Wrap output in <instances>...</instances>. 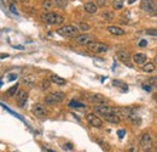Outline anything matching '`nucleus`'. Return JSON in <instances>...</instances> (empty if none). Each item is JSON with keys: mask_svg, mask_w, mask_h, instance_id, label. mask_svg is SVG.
Returning a JSON list of instances; mask_svg holds the SVG:
<instances>
[{"mask_svg": "<svg viewBox=\"0 0 157 152\" xmlns=\"http://www.w3.org/2000/svg\"><path fill=\"white\" fill-rule=\"evenodd\" d=\"M41 19L45 23L51 24V26H58V24H62L64 22V17L59 13H56V12H47V13L41 16Z\"/></svg>", "mask_w": 157, "mask_h": 152, "instance_id": "obj_1", "label": "nucleus"}, {"mask_svg": "<svg viewBox=\"0 0 157 152\" xmlns=\"http://www.w3.org/2000/svg\"><path fill=\"white\" fill-rule=\"evenodd\" d=\"M57 33L61 37L74 38V37H78V28H76L75 26H72V24H67V26H63V27L58 28L57 29Z\"/></svg>", "mask_w": 157, "mask_h": 152, "instance_id": "obj_2", "label": "nucleus"}, {"mask_svg": "<svg viewBox=\"0 0 157 152\" xmlns=\"http://www.w3.org/2000/svg\"><path fill=\"white\" fill-rule=\"evenodd\" d=\"M86 48H87L91 52H94V54H105V52L109 50L108 44L102 43V41H95V40H93L92 43H89Z\"/></svg>", "mask_w": 157, "mask_h": 152, "instance_id": "obj_3", "label": "nucleus"}, {"mask_svg": "<svg viewBox=\"0 0 157 152\" xmlns=\"http://www.w3.org/2000/svg\"><path fill=\"white\" fill-rule=\"evenodd\" d=\"M64 97H65L64 93L55 91V93H52V94H50V95H47L45 97V104H47V105H56V104L62 102L64 100Z\"/></svg>", "mask_w": 157, "mask_h": 152, "instance_id": "obj_4", "label": "nucleus"}, {"mask_svg": "<svg viewBox=\"0 0 157 152\" xmlns=\"http://www.w3.org/2000/svg\"><path fill=\"white\" fill-rule=\"evenodd\" d=\"M140 9L149 13V15H155L157 10V5L154 0H142L140 2Z\"/></svg>", "mask_w": 157, "mask_h": 152, "instance_id": "obj_5", "label": "nucleus"}, {"mask_svg": "<svg viewBox=\"0 0 157 152\" xmlns=\"http://www.w3.org/2000/svg\"><path fill=\"white\" fill-rule=\"evenodd\" d=\"M32 113H33L35 117H38V118H45V117H47V110H46V107H45L44 105H41V104H35V105H33V107H32Z\"/></svg>", "mask_w": 157, "mask_h": 152, "instance_id": "obj_6", "label": "nucleus"}, {"mask_svg": "<svg viewBox=\"0 0 157 152\" xmlns=\"http://www.w3.org/2000/svg\"><path fill=\"white\" fill-rule=\"evenodd\" d=\"M86 121H87L88 124H89L91 127H93V128H102V127H103V121H102L99 117H97L94 113H88V115L86 116Z\"/></svg>", "mask_w": 157, "mask_h": 152, "instance_id": "obj_7", "label": "nucleus"}, {"mask_svg": "<svg viewBox=\"0 0 157 152\" xmlns=\"http://www.w3.org/2000/svg\"><path fill=\"white\" fill-rule=\"evenodd\" d=\"M151 145H152V138L149 133H144L142 136H140V146L142 149L145 151V150H149L151 149Z\"/></svg>", "mask_w": 157, "mask_h": 152, "instance_id": "obj_8", "label": "nucleus"}, {"mask_svg": "<svg viewBox=\"0 0 157 152\" xmlns=\"http://www.w3.org/2000/svg\"><path fill=\"white\" fill-rule=\"evenodd\" d=\"M94 112L98 113L100 117H104V116H106V115H109V113H111V112H115V108L109 107V106H106V105H97V106L94 107Z\"/></svg>", "mask_w": 157, "mask_h": 152, "instance_id": "obj_9", "label": "nucleus"}, {"mask_svg": "<svg viewBox=\"0 0 157 152\" xmlns=\"http://www.w3.org/2000/svg\"><path fill=\"white\" fill-rule=\"evenodd\" d=\"M88 100L91 102H93V104H97V105H105V104H108V99L104 95H102V94H92V95H89Z\"/></svg>", "mask_w": 157, "mask_h": 152, "instance_id": "obj_10", "label": "nucleus"}, {"mask_svg": "<svg viewBox=\"0 0 157 152\" xmlns=\"http://www.w3.org/2000/svg\"><path fill=\"white\" fill-rule=\"evenodd\" d=\"M93 39L94 38L92 35H89V34H80L78 37H75V41L80 45H85V46H87L89 43H92Z\"/></svg>", "mask_w": 157, "mask_h": 152, "instance_id": "obj_11", "label": "nucleus"}, {"mask_svg": "<svg viewBox=\"0 0 157 152\" xmlns=\"http://www.w3.org/2000/svg\"><path fill=\"white\" fill-rule=\"evenodd\" d=\"M27 100H28V94H27V91L19 90V91L17 93V95H16V101H17V104H18L21 107H23V106L27 104Z\"/></svg>", "mask_w": 157, "mask_h": 152, "instance_id": "obj_12", "label": "nucleus"}, {"mask_svg": "<svg viewBox=\"0 0 157 152\" xmlns=\"http://www.w3.org/2000/svg\"><path fill=\"white\" fill-rule=\"evenodd\" d=\"M116 56H117V58L122 63H128V61L131 60V54L127 50H120V51H117Z\"/></svg>", "mask_w": 157, "mask_h": 152, "instance_id": "obj_13", "label": "nucleus"}, {"mask_svg": "<svg viewBox=\"0 0 157 152\" xmlns=\"http://www.w3.org/2000/svg\"><path fill=\"white\" fill-rule=\"evenodd\" d=\"M146 55L145 54H142V52H138L135 55H133V61L135 65H139V66H143L146 63Z\"/></svg>", "mask_w": 157, "mask_h": 152, "instance_id": "obj_14", "label": "nucleus"}, {"mask_svg": "<svg viewBox=\"0 0 157 152\" xmlns=\"http://www.w3.org/2000/svg\"><path fill=\"white\" fill-rule=\"evenodd\" d=\"M83 9H85V11L88 12V13H97V12H98V5H97L95 2H92V1L86 2L85 6H83Z\"/></svg>", "mask_w": 157, "mask_h": 152, "instance_id": "obj_15", "label": "nucleus"}, {"mask_svg": "<svg viewBox=\"0 0 157 152\" xmlns=\"http://www.w3.org/2000/svg\"><path fill=\"white\" fill-rule=\"evenodd\" d=\"M106 29H108V32H109L110 34H112V35H123V34H125V30H123L122 28L117 27V26H109Z\"/></svg>", "mask_w": 157, "mask_h": 152, "instance_id": "obj_16", "label": "nucleus"}, {"mask_svg": "<svg viewBox=\"0 0 157 152\" xmlns=\"http://www.w3.org/2000/svg\"><path fill=\"white\" fill-rule=\"evenodd\" d=\"M114 87H117L120 90H122L123 93H127L128 91V85L125 83V82H122V80H119V79H114L112 80V83H111Z\"/></svg>", "mask_w": 157, "mask_h": 152, "instance_id": "obj_17", "label": "nucleus"}, {"mask_svg": "<svg viewBox=\"0 0 157 152\" xmlns=\"http://www.w3.org/2000/svg\"><path fill=\"white\" fill-rule=\"evenodd\" d=\"M50 80H51L52 83L57 84V85H65V83H67V80H65L64 78H62V77H59V76H57V74H52Z\"/></svg>", "mask_w": 157, "mask_h": 152, "instance_id": "obj_18", "label": "nucleus"}, {"mask_svg": "<svg viewBox=\"0 0 157 152\" xmlns=\"http://www.w3.org/2000/svg\"><path fill=\"white\" fill-rule=\"evenodd\" d=\"M142 69H143L145 73H152V72L156 69V66H155V63L148 62V63H145V65L142 66Z\"/></svg>", "mask_w": 157, "mask_h": 152, "instance_id": "obj_19", "label": "nucleus"}, {"mask_svg": "<svg viewBox=\"0 0 157 152\" xmlns=\"http://www.w3.org/2000/svg\"><path fill=\"white\" fill-rule=\"evenodd\" d=\"M35 82H36V78L33 74H29V76L24 77V79H23V83L27 84V85H29V87H33L35 84Z\"/></svg>", "mask_w": 157, "mask_h": 152, "instance_id": "obj_20", "label": "nucleus"}, {"mask_svg": "<svg viewBox=\"0 0 157 152\" xmlns=\"http://www.w3.org/2000/svg\"><path fill=\"white\" fill-rule=\"evenodd\" d=\"M95 141H97V143L99 144V146H100V147H102V149H103L104 151H106V152L110 151V145H109V144H108V143H106V141H105L104 139L97 138V139H95Z\"/></svg>", "mask_w": 157, "mask_h": 152, "instance_id": "obj_21", "label": "nucleus"}, {"mask_svg": "<svg viewBox=\"0 0 157 152\" xmlns=\"http://www.w3.org/2000/svg\"><path fill=\"white\" fill-rule=\"evenodd\" d=\"M68 106H69L70 108H75V110H81V108H86V105H85V104H81V102H78V101H75V100L70 101V102L68 104Z\"/></svg>", "mask_w": 157, "mask_h": 152, "instance_id": "obj_22", "label": "nucleus"}, {"mask_svg": "<svg viewBox=\"0 0 157 152\" xmlns=\"http://www.w3.org/2000/svg\"><path fill=\"white\" fill-rule=\"evenodd\" d=\"M53 5H55V2H53L52 0H44L42 4H41V6H42L45 10H51V9L53 7Z\"/></svg>", "mask_w": 157, "mask_h": 152, "instance_id": "obj_23", "label": "nucleus"}, {"mask_svg": "<svg viewBox=\"0 0 157 152\" xmlns=\"http://www.w3.org/2000/svg\"><path fill=\"white\" fill-rule=\"evenodd\" d=\"M16 93H18V84L11 87V88L6 91V94H7L8 96H16Z\"/></svg>", "mask_w": 157, "mask_h": 152, "instance_id": "obj_24", "label": "nucleus"}, {"mask_svg": "<svg viewBox=\"0 0 157 152\" xmlns=\"http://www.w3.org/2000/svg\"><path fill=\"white\" fill-rule=\"evenodd\" d=\"M102 17H103L105 21H111V19H114V13H112L111 11H104V12L102 13Z\"/></svg>", "mask_w": 157, "mask_h": 152, "instance_id": "obj_25", "label": "nucleus"}, {"mask_svg": "<svg viewBox=\"0 0 157 152\" xmlns=\"http://www.w3.org/2000/svg\"><path fill=\"white\" fill-rule=\"evenodd\" d=\"M112 7L116 10H120L123 7V0H114L112 1Z\"/></svg>", "mask_w": 157, "mask_h": 152, "instance_id": "obj_26", "label": "nucleus"}, {"mask_svg": "<svg viewBox=\"0 0 157 152\" xmlns=\"http://www.w3.org/2000/svg\"><path fill=\"white\" fill-rule=\"evenodd\" d=\"M55 4L61 7V9H64L67 5H68V0H55Z\"/></svg>", "mask_w": 157, "mask_h": 152, "instance_id": "obj_27", "label": "nucleus"}, {"mask_svg": "<svg viewBox=\"0 0 157 152\" xmlns=\"http://www.w3.org/2000/svg\"><path fill=\"white\" fill-rule=\"evenodd\" d=\"M78 27H80V30H82V32H87V30H89V24H87V23H85V22H81L80 24H78Z\"/></svg>", "mask_w": 157, "mask_h": 152, "instance_id": "obj_28", "label": "nucleus"}, {"mask_svg": "<svg viewBox=\"0 0 157 152\" xmlns=\"http://www.w3.org/2000/svg\"><path fill=\"white\" fill-rule=\"evenodd\" d=\"M146 34H148V35H156L157 37V28L148 29V30H146Z\"/></svg>", "mask_w": 157, "mask_h": 152, "instance_id": "obj_29", "label": "nucleus"}, {"mask_svg": "<svg viewBox=\"0 0 157 152\" xmlns=\"http://www.w3.org/2000/svg\"><path fill=\"white\" fill-rule=\"evenodd\" d=\"M149 84H151L154 88H157V77H154L149 80Z\"/></svg>", "mask_w": 157, "mask_h": 152, "instance_id": "obj_30", "label": "nucleus"}, {"mask_svg": "<svg viewBox=\"0 0 157 152\" xmlns=\"http://www.w3.org/2000/svg\"><path fill=\"white\" fill-rule=\"evenodd\" d=\"M127 152H139L138 151V147L134 146V145H129L128 149H127Z\"/></svg>", "mask_w": 157, "mask_h": 152, "instance_id": "obj_31", "label": "nucleus"}, {"mask_svg": "<svg viewBox=\"0 0 157 152\" xmlns=\"http://www.w3.org/2000/svg\"><path fill=\"white\" fill-rule=\"evenodd\" d=\"M50 88V80H44L42 82V89L44 90H47Z\"/></svg>", "mask_w": 157, "mask_h": 152, "instance_id": "obj_32", "label": "nucleus"}, {"mask_svg": "<svg viewBox=\"0 0 157 152\" xmlns=\"http://www.w3.org/2000/svg\"><path fill=\"white\" fill-rule=\"evenodd\" d=\"M10 10H11V12H12V13H16V15H18V12L16 11V6H15L13 4H11V5H10Z\"/></svg>", "mask_w": 157, "mask_h": 152, "instance_id": "obj_33", "label": "nucleus"}, {"mask_svg": "<svg viewBox=\"0 0 157 152\" xmlns=\"http://www.w3.org/2000/svg\"><path fill=\"white\" fill-rule=\"evenodd\" d=\"M125 134H126V132H125V130H117V135H119V138H120V139H122V138L125 136Z\"/></svg>", "mask_w": 157, "mask_h": 152, "instance_id": "obj_34", "label": "nucleus"}, {"mask_svg": "<svg viewBox=\"0 0 157 152\" xmlns=\"http://www.w3.org/2000/svg\"><path fill=\"white\" fill-rule=\"evenodd\" d=\"M146 45H148V41H146V40H140V41H139V46H140V48H145Z\"/></svg>", "mask_w": 157, "mask_h": 152, "instance_id": "obj_35", "label": "nucleus"}, {"mask_svg": "<svg viewBox=\"0 0 157 152\" xmlns=\"http://www.w3.org/2000/svg\"><path fill=\"white\" fill-rule=\"evenodd\" d=\"M16 78H17V74H15V73L8 74V80H16Z\"/></svg>", "mask_w": 157, "mask_h": 152, "instance_id": "obj_36", "label": "nucleus"}, {"mask_svg": "<svg viewBox=\"0 0 157 152\" xmlns=\"http://www.w3.org/2000/svg\"><path fill=\"white\" fill-rule=\"evenodd\" d=\"M63 147H64L65 150H73V149H74V146H73L72 144H69V143H68V144H65Z\"/></svg>", "mask_w": 157, "mask_h": 152, "instance_id": "obj_37", "label": "nucleus"}, {"mask_svg": "<svg viewBox=\"0 0 157 152\" xmlns=\"http://www.w3.org/2000/svg\"><path fill=\"white\" fill-rule=\"evenodd\" d=\"M143 88L146 90V91H151V89H152V85L150 84V85H143Z\"/></svg>", "mask_w": 157, "mask_h": 152, "instance_id": "obj_38", "label": "nucleus"}, {"mask_svg": "<svg viewBox=\"0 0 157 152\" xmlns=\"http://www.w3.org/2000/svg\"><path fill=\"white\" fill-rule=\"evenodd\" d=\"M97 5L98 6H104L105 5V0H97Z\"/></svg>", "mask_w": 157, "mask_h": 152, "instance_id": "obj_39", "label": "nucleus"}, {"mask_svg": "<svg viewBox=\"0 0 157 152\" xmlns=\"http://www.w3.org/2000/svg\"><path fill=\"white\" fill-rule=\"evenodd\" d=\"M1 57H2V58H5V57H8V55H7V54H6V55H5V54H2V55H1Z\"/></svg>", "mask_w": 157, "mask_h": 152, "instance_id": "obj_40", "label": "nucleus"}, {"mask_svg": "<svg viewBox=\"0 0 157 152\" xmlns=\"http://www.w3.org/2000/svg\"><path fill=\"white\" fill-rule=\"evenodd\" d=\"M15 48H16V49H19V50H22V49H23V46H15Z\"/></svg>", "mask_w": 157, "mask_h": 152, "instance_id": "obj_41", "label": "nucleus"}, {"mask_svg": "<svg viewBox=\"0 0 157 152\" xmlns=\"http://www.w3.org/2000/svg\"><path fill=\"white\" fill-rule=\"evenodd\" d=\"M134 1H135V0H128V2H129V4H133Z\"/></svg>", "mask_w": 157, "mask_h": 152, "instance_id": "obj_42", "label": "nucleus"}, {"mask_svg": "<svg viewBox=\"0 0 157 152\" xmlns=\"http://www.w3.org/2000/svg\"><path fill=\"white\" fill-rule=\"evenodd\" d=\"M144 152H154V151H152L151 149H149V150H145V151H144Z\"/></svg>", "mask_w": 157, "mask_h": 152, "instance_id": "obj_43", "label": "nucleus"}, {"mask_svg": "<svg viewBox=\"0 0 157 152\" xmlns=\"http://www.w3.org/2000/svg\"><path fill=\"white\" fill-rule=\"evenodd\" d=\"M155 65H157V55L155 56Z\"/></svg>", "mask_w": 157, "mask_h": 152, "instance_id": "obj_44", "label": "nucleus"}, {"mask_svg": "<svg viewBox=\"0 0 157 152\" xmlns=\"http://www.w3.org/2000/svg\"><path fill=\"white\" fill-rule=\"evenodd\" d=\"M47 152H53V151H51V150H47Z\"/></svg>", "mask_w": 157, "mask_h": 152, "instance_id": "obj_45", "label": "nucleus"}, {"mask_svg": "<svg viewBox=\"0 0 157 152\" xmlns=\"http://www.w3.org/2000/svg\"><path fill=\"white\" fill-rule=\"evenodd\" d=\"M155 15H156V16H157V10H156V13H155Z\"/></svg>", "mask_w": 157, "mask_h": 152, "instance_id": "obj_46", "label": "nucleus"}, {"mask_svg": "<svg viewBox=\"0 0 157 152\" xmlns=\"http://www.w3.org/2000/svg\"><path fill=\"white\" fill-rule=\"evenodd\" d=\"M156 152H157V146H156Z\"/></svg>", "mask_w": 157, "mask_h": 152, "instance_id": "obj_47", "label": "nucleus"}, {"mask_svg": "<svg viewBox=\"0 0 157 152\" xmlns=\"http://www.w3.org/2000/svg\"><path fill=\"white\" fill-rule=\"evenodd\" d=\"M156 97H157V94H156Z\"/></svg>", "mask_w": 157, "mask_h": 152, "instance_id": "obj_48", "label": "nucleus"}]
</instances>
